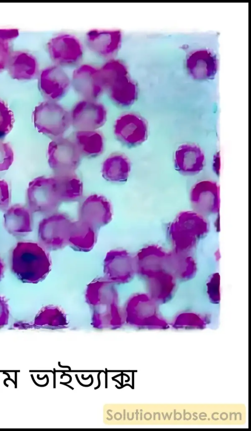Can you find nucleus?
<instances>
[{
	"mask_svg": "<svg viewBox=\"0 0 251 431\" xmlns=\"http://www.w3.org/2000/svg\"><path fill=\"white\" fill-rule=\"evenodd\" d=\"M19 35V30L17 29H0V39L7 41L16 38Z\"/></svg>",
	"mask_w": 251,
	"mask_h": 431,
	"instance_id": "36",
	"label": "nucleus"
},
{
	"mask_svg": "<svg viewBox=\"0 0 251 431\" xmlns=\"http://www.w3.org/2000/svg\"><path fill=\"white\" fill-rule=\"evenodd\" d=\"M114 133L124 144L133 147L145 142L148 138V127L146 120L134 113L120 116L116 121Z\"/></svg>",
	"mask_w": 251,
	"mask_h": 431,
	"instance_id": "12",
	"label": "nucleus"
},
{
	"mask_svg": "<svg viewBox=\"0 0 251 431\" xmlns=\"http://www.w3.org/2000/svg\"><path fill=\"white\" fill-rule=\"evenodd\" d=\"M205 217L194 211L180 212L170 224L168 232L174 249L191 252L198 239L208 231Z\"/></svg>",
	"mask_w": 251,
	"mask_h": 431,
	"instance_id": "3",
	"label": "nucleus"
},
{
	"mask_svg": "<svg viewBox=\"0 0 251 431\" xmlns=\"http://www.w3.org/2000/svg\"><path fill=\"white\" fill-rule=\"evenodd\" d=\"M32 117L38 131L54 140L62 137L71 123L70 114L61 105L50 100L36 106Z\"/></svg>",
	"mask_w": 251,
	"mask_h": 431,
	"instance_id": "5",
	"label": "nucleus"
},
{
	"mask_svg": "<svg viewBox=\"0 0 251 431\" xmlns=\"http://www.w3.org/2000/svg\"><path fill=\"white\" fill-rule=\"evenodd\" d=\"M104 277L114 284L130 282L136 272L135 257L122 249L107 252L103 263Z\"/></svg>",
	"mask_w": 251,
	"mask_h": 431,
	"instance_id": "9",
	"label": "nucleus"
},
{
	"mask_svg": "<svg viewBox=\"0 0 251 431\" xmlns=\"http://www.w3.org/2000/svg\"><path fill=\"white\" fill-rule=\"evenodd\" d=\"M207 291L210 298L215 303L220 301L219 275L214 274L211 277L207 285Z\"/></svg>",
	"mask_w": 251,
	"mask_h": 431,
	"instance_id": "32",
	"label": "nucleus"
},
{
	"mask_svg": "<svg viewBox=\"0 0 251 431\" xmlns=\"http://www.w3.org/2000/svg\"><path fill=\"white\" fill-rule=\"evenodd\" d=\"M70 83L67 72L62 67L56 65L46 68L40 74V90L48 100L55 101L63 97Z\"/></svg>",
	"mask_w": 251,
	"mask_h": 431,
	"instance_id": "16",
	"label": "nucleus"
},
{
	"mask_svg": "<svg viewBox=\"0 0 251 431\" xmlns=\"http://www.w3.org/2000/svg\"><path fill=\"white\" fill-rule=\"evenodd\" d=\"M27 207L32 213L50 215L62 202L56 177L40 176L28 184L26 192Z\"/></svg>",
	"mask_w": 251,
	"mask_h": 431,
	"instance_id": "4",
	"label": "nucleus"
},
{
	"mask_svg": "<svg viewBox=\"0 0 251 431\" xmlns=\"http://www.w3.org/2000/svg\"><path fill=\"white\" fill-rule=\"evenodd\" d=\"M156 302L145 293H136L127 300L124 308V316L132 324H145L157 315Z\"/></svg>",
	"mask_w": 251,
	"mask_h": 431,
	"instance_id": "19",
	"label": "nucleus"
},
{
	"mask_svg": "<svg viewBox=\"0 0 251 431\" xmlns=\"http://www.w3.org/2000/svg\"><path fill=\"white\" fill-rule=\"evenodd\" d=\"M104 90L115 104L122 107L130 106L137 96V86L130 78L127 68L112 72L104 83Z\"/></svg>",
	"mask_w": 251,
	"mask_h": 431,
	"instance_id": "13",
	"label": "nucleus"
},
{
	"mask_svg": "<svg viewBox=\"0 0 251 431\" xmlns=\"http://www.w3.org/2000/svg\"><path fill=\"white\" fill-rule=\"evenodd\" d=\"M212 168L214 172L219 175L220 170V156L219 152L216 153L214 156Z\"/></svg>",
	"mask_w": 251,
	"mask_h": 431,
	"instance_id": "37",
	"label": "nucleus"
},
{
	"mask_svg": "<svg viewBox=\"0 0 251 431\" xmlns=\"http://www.w3.org/2000/svg\"><path fill=\"white\" fill-rule=\"evenodd\" d=\"M166 265L168 271L175 278L183 280L192 277L197 269L196 262L191 252L175 249L167 253Z\"/></svg>",
	"mask_w": 251,
	"mask_h": 431,
	"instance_id": "24",
	"label": "nucleus"
},
{
	"mask_svg": "<svg viewBox=\"0 0 251 431\" xmlns=\"http://www.w3.org/2000/svg\"><path fill=\"white\" fill-rule=\"evenodd\" d=\"M48 155L49 166L55 174L74 172L81 157L73 141L62 137L50 143Z\"/></svg>",
	"mask_w": 251,
	"mask_h": 431,
	"instance_id": "7",
	"label": "nucleus"
},
{
	"mask_svg": "<svg viewBox=\"0 0 251 431\" xmlns=\"http://www.w3.org/2000/svg\"><path fill=\"white\" fill-rule=\"evenodd\" d=\"M13 160L14 153L10 145L0 141V171L7 170Z\"/></svg>",
	"mask_w": 251,
	"mask_h": 431,
	"instance_id": "31",
	"label": "nucleus"
},
{
	"mask_svg": "<svg viewBox=\"0 0 251 431\" xmlns=\"http://www.w3.org/2000/svg\"><path fill=\"white\" fill-rule=\"evenodd\" d=\"M10 202V192L7 182L0 179V210L5 211Z\"/></svg>",
	"mask_w": 251,
	"mask_h": 431,
	"instance_id": "33",
	"label": "nucleus"
},
{
	"mask_svg": "<svg viewBox=\"0 0 251 431\" xmlns=\"http://www.w3.org/2000/svg\"><path fill=\"white\" fill-rule=\"evenodd\" d=\"M32 212L27 207L15 204L9 207L3 216L4 227L15 237L26 235L32 231Z\"/></svg>",
	"mask_w": 251,
	"mask_h": 431,
	"instance_id": "21",
	"label": "nucleus"
},
{
	"mask_svg": "<svg viewBox=\"0 0 251 431\" xmlns=\"http://www.w3.org/2000/svg\"><path fill=\"white\" fill-rule=\"evenodd\" d=\"M190 200L193 211L205 217L219 214L220 206L219 185L210 180L197 182L191 190Z\"/></svg>",
	"mask_w": 251,
	"mask_h": 431,
	"instance_id": "10",
	"label": "nucleus"
},
{
	"mask_svg": "<svg viewBox=\"0 0 251 431\" xmlns=\"http://www.w3.org/2000/svg\"><path fill=\"white\" fill-rule=\"evenodd\" d=\"M4 271V263L0 257V281L2 279Z\"/></svg>",
	"mask_w": 251,
	"mask_h": 431,
	"instance_id": "38",
	"label": "nucleus"
},
{
	"mask_svg": "<svg viewBox=\"0 0 251 431\" xmlns=\"http://www.w3.org/2000/svg\"><path fill=\"white\" fill-rule=\"evenodd\" d=\"M175 278L169 272L165 271L147 280L149 294L156 303L168 301L175 289Z\"/></svg>",
	"mask_w": 251,
	"mask_h": 431,
	"instance_id": "27",
	"label": "nucleus"
},
{
	"mask_svg": "<svg viewBox=\"0 0 251 431\" xmlns=\"http://www.w3.org/2000/svg\"><path fill=\"white\" fill-rule=\"evenodd\" d=\"M71 123L79 130H94L102 126L106 120L104 106L95 100L78 102L70 113Z\"/></svg>",
	"mask_w": 251,
	"mask_h": 431,
	"instance_id": "11",
	"label": "nucleus"
},
{
	"mask_svg": "<svg viewBox=\"0 0 251 431\" xmlns=\"http://www.w3.org/2000/svg\"><path fill=\"white\" fill-rule=\"evenodd\" d=\"M13 123L12 112L3 101L0 100V140L10 132Z\"/></svg>",
	"mask_w": 251,
	"mask_h": 431,
	"instance_id": "30",
	"label": "nucleus"
},
{
	"mask_svg": "<svg viewBox=\"0 0 251 431\" xmlns=\"http://www.w3.org/2000/svg\"><path fill=\"white\" fill-rule=\"evenodd\" d=\"M11 53L8 42L0 39V72L7 68Z\"/></svg>",
	"mask_w": 251,
	"mask_h": 431,
	"instance_id": "34",
	"label": "nucleus"
},
{
	"mask_svg": "<svg viewBox=\"0 0 251 431\" xmlns=\"http://www.w3.org/2000/svg\"><path fill=\"white\" fill-rule=\"evenodd\" d=\"M11 77L23 80L34 78L38 71V64L31 54L20 50L12 51L6 68Z\"/></svg>",
	"mask_w": 251,
	"mask_h": 431,
	"instance_id": "22",
	"label": "nucleus"
},
{
	"mask_svg": "<svg viewBox=\"0 0 251 431\" xmlns=\"http://www.w3.org/2000/svg\"><path fill=\"white\" fill-rule=\"evenodd\" d=\"M71 82L84 99L96 100L104 90L99 69L89 64L77 67L72 73Z\"/></svg>",
	"mask_w": 251,
	"mask_h": 431,
	"instance_id": "14",
	"label": "nucleus"
},
{
	"mask_svg": "<svg viewBox=\"0 0 251 431\" xmlns=\"http://www.w3.org/2000/svg\"><path fill=\"white\" fill-rule=\"evenodd\" d=\"M97 236V230L78 219L72 222L68 245L75 250L88 252L95 245Z\"/></svg>",
	"mask_w": 251,
	"mask_h": 431,
	"instance_id": "23",
	"label": "nucleus"
},
{
	"mask_svg": "<svg viewBox=\"0 0 251 431\" xmlns=\"http://www.w3.org/2000/svg\"><path fill=\"white\" fill-rule=\"evenodd\" d=\"M72 221L66 215L53 213L39 222V243L48 251L56 250L68 245Z\"/></svg>",
	"mask_w": 251,
	"mask_h": 431,
	"instance_id": "6",
	"label": "nucleus"
},
{
	"mask_svg": "<svg viewBox=\"0 0 251 431\" xmlns=\"http://www.w3.org/2000/svg\"><path fill=\"white\" fill-rule=\"evenodd\" d=\"M174 165L181 174L191 176L200 173L205 163L202 150L194 144H184L180 145L174 154Z\"/></svg>",
	"mask_w": 251,
	"mask_h": 431,
	"instance_id": "20",
	"label": "nucleus"
},
{
	"mask_svg": "<svg viewBox=\"0 0 251 431\" xmlns=\"http://www.w3.org/2000/svg\"><path fill=\"white\" fill-rule=\"evenodd\" d=\"M85 39L91 51L100 57L111 59L120 48L122 34L117 29H94L87 32Z\"/></svg>",
	"mask_w": 251,
	"mask_h": 431,
	"instance_id": "18",
	"label": "nucleus"
},
{
	"mask_svg": "<svg viewBox=\"0 0 251 431\" xmlns=\"http://www.w3.org/2000/svg\"><path fill=\"white\" fill-rule=\"evenodd\" d=\"M9 316L8 305L5 298L0 295V328L7 324Z\"/></svg>",
	"mask_w": 251,
	"mask_h": 431,
	"instance_id": "35",
	"label": "nucleus"
},
{
	"mask_svg": "<svg viewBox=\"0 0 251 431\" xmlns=\"http://www.w3.org/2000/svg\"><path fill=\"white\" fill-rule=\"evenodd\" d=\"M54 175L57 179L62 202L76 201L81 197L82 183L74 172Z\"/></svg>",
	"mask_w": 251,
	"mask_h": 431,
	"instance_id": "28",
	"label": "nucleus"
},
{
	"mask_svg": "<svg viewBox=\"0 0 251 431\" xmlns=\"http://www.w3.org/2000/svg\"><path fill=\"white\" fill-rule=\"evenodd\" d=\"M167 253L161 247L155 245L143 248L134 256L136 272L147 280L159 273L168 271Z\"/></svg>",
	"mask_w": 251,
	"mask_h": 431,
	"instance_id": "17",
	"label": "nucleus"
},
{
	"mask_svg": "<svg viewBox=\"0 0 251 431\" xmlns=\"http://www.w3.org/2000/svg\"><path fill=\"white\" fill-rule=\"evenodd\" d=\"M130 171L128 159L122 154L114 153L103 162L102 174L103 178L112 182L126 181Z\"/></svg>",
	"mask_w": 251,
	"mask_h": 431,
	"instance_id": "26",
	"label": "nucleus"
},
{
	"mask_svg": "<svg viewBox=\"0 0 251 431\" xmlns=\"http://www.w3.org/2000/svg\"><path fill=\"white\" fill-rule=\"evenodd\" d=\"M50 255L39 243L19 241L12 251L11 271L24 283L36 284L43 280L51 268Z\"/></svg>",
	"mask_w": 251,
	"mask_h": 431,
	"instance_id": "1",
	"label": "nucleus"
},
{
	"mask_svg": "<svg viewBox=\"0 0 251 431\" xmlns=\"http://www.w3.org/2000/svg\"><path fill=\"white\" fill-rule=\"evenodd\" d=\"M81 156L94 157L103 150V137L95 130H78L75 133L73 140Z\"/></svg>",
	"mask_w": 251,
	"mask_h": 431,
	"instance_id": "25",
	"label": "nucleus"
},
{
	"mask_svg": "<svg viewBox=\"0 0 251 431\" xmlns=\"http://www.w3.org/2000/svg\"><path fill=\"white\" fill-rule=\"evenodd\" d=\"M85 297L96 326H116L121 324L123 313L113 283L104 277L96 278L87 286Z\"/></svg>",
	"mask_w": 251,
	"mask_h": 431,
	"instance_id": "2",
	"label": "nucleus"
},
{
	"mask_svg": "<svg viewBox=\"0 0 251 431\" xmlns=\"http://www.w3.org/2000/svg\"><path fill=\"white\" fill-rule=\"evenodd\" d=\"M66 317L58 307L48 306L43 308L36 315L34 324L39 326L59 327L64 325Z\"/></svg>",
	"mask_w": 251,
	"mask_h": 431,
	"instance_id": "29",
	"label": "nucleus"
},
{
	"mask_svg": "<svg viewBox=\"0 0 251 431\" xmlns=\"http://www.w3.org/2000/svg\"><path fill=\"white\" fill-rule=\"evenodd\" d=\"M79 220L96 230L108 224L112 219V207L104 196L92 194L81 203L78 211Z\"/></svg>",
	"mask_w": 251,
	"mask_h": 431,
	"instance_id": "15",
	"label": "nucleus"
},
{
	"mask_svg": "<svg viewBox=\"0 0 251 431\" xmlns=\"http://www.w3.org/2000/svg\"><path fill=\"white\" fill-rule=\"evenodd\" d=\"M47 48L52 61L61 67L76 65L83 54L80 41L69 33H61L52 37L48 43Z\"/></svg>",
	"mask_w": 251,
	"mask_h": 431,
	"instance_id": "8",
	"label": "nucleus"
}]
</instances>
